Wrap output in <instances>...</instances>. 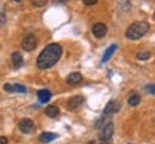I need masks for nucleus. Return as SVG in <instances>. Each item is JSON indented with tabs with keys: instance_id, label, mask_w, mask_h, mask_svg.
I'll return each instance as SVG.
<instances>
[{
	"instance_id": "obj_9",
	"label": "nucleus",
	"mask_w": 155,
	"mask_h": 144,
	"mask_svg": "<svg viewBox=\"0 0 155 144\" xmlns=\"http://www.w3.org/2000/svg\"><path fill=\"white\" fill-rule=\"evenodd\" d=\"M119 102H116V101H109L108 102V105L105 107V110H104V115H109V114H114L116 111H119Z\"/></svg>"
},
{
	"instance_id": "obj_4",
	"label": "nucleus",
	"mask_w": 155,
	"mask_h": 144,
	"mask_svg": "<svg viewBox=\"0 0 155 144\" xmlns=\"http://www.w3.org/2000/svg\"><path fill=\"white\" fill-rule=\"evenodd\" d=\"M36 45H38V39H36V36L32 35V33L26 35V36L23 38V40H22V48L25 50H28V52L33 50L35 48H36Z\"/></svg>"
},
{
	"instance_id": "obj_12",
	"label": "nucleus",
	"mask_w": 155,
	"mask_h": 144,
	"mask_svg": "<svg viewBox=\"0 0 155 144\" xmlns=\"http://www.w3.org/2000/svg\"><path fill=\"white\" fill-rule=\"evenodd\" d=\"M50 97H52V92H50L49 89H40V91H38V98H39V101H40L42 104L49 102Z\"/></svg>"
},
{
	"instance_id": "obj_3",
	"label": "nucleus",
	"mask_w": 155,
	"mask_h": 144,
	"mask_svg": "<svg viewBox=\"0 0 155 144\" xmlns=\"http://www.w3.org/2000/svg\"><path fill=\"white\" fill-rule=\"evenodd\" d=\"M112 134H114V124L112 122H106L105 125L102 127V131H101V143H109L112 139Z\"/></svg>"
},
{
	"instance_id": "obj_7",
	"label": "nucleus",
	"mask_w": 155,
	"mask_h": 144,
	"mask_svg": "<svg viewBox=\"0 0 155 144\" xmlns=\"http://www.w3.org/2000/svg\"><path fill=\"white\" fill-rule=\"evenodd\" d=\"M106 32H108V29H106V26L104 25V23H95L94 26H92V33L96 36V38H104L106 35Z\"/></svg>"
},
{
	"instance_id": "obj_10",
	"label": "nucleus",
	"mask_w": 155,
	"mask_h": 144,
	"mask_svg": "<svg viewBox=\"0 0 155 144\" xmlns=\"http://www.w3.org/2000/svg\"><path fill=\"white\" fill-rule=\"evenodd\" d=\"M116 49H118V45H116V43L111 45V46H109V48L105 50V53H104V56H102V61H101V62H102V63H106V62H108L112 58V55L115 53Z\"/></svg>"
},
{
	"instance_id": "obj_15",
	"label": "nucleus",
	"mask_w": 155,
	"mask_h": 144,
	"mask_svg": "<svg viewBox=\"0 0 155 144\" xmlns=\"http://www.w3.org/2000/svg\"><path fill=\"white\" fill-rule=\"evenodd\" d=\"M141 102V97H139L138 94H135V92H132V94L129 95V98H128V104L131 107H137Z\"/></svg>"
},
{
	"instance_id": "obj_20",
	"label": "nucleus",
	"mask_w": 155,
	"mask_h": 144,
	"mask_svg": "<svg viewBox=\"0 0 155 144\" xmlns=\"http://www.w3.org/2000/svg\"><path fill=\"white\" fill-rule=\"evenodd\" d=\"M45 5H46V2H45V0H42V2H40V0L33 2V6H36V7H39V6H45Z\"/></svg>"
},
{
	"instance_id": "obj_17",
	"label": "nucleus",
	"mask_w": 155,
	"mask_h": 144,
	"mask_svg": "<svg viewBox=\"0 0 155 144\" xmlns=\"http://www.w3.org/2000/svg\"><path fill=\"white\" fill-rule=\"evenodd\" d=\"M150 56H151V52L144 50V52H139L138 55H137V58H138L139 61H147V59H150Z\"/></svg>"
},
{
	"instance_id": "obj_11",
	"label": "nucleus",
	"mask_w": 155,
	"mask_h": 144,
	"mask_svg": "<svg viewBox=\"0 0 155 144\" xmlns=\"http://www.w3.org/2000/svg\"><path fill=\"white\" fill-rule=\"evenodd\" d=\"M56 137H58V134L45 131V133H42L40 135H39V141H40V143H43V144H48V143H50V141H53Z\"/></svg>"
},
{
	"instance_id": "obj_16",
	"label": "nucleus",
	"mask_w": 155,
	"mask_h": 144,
	"mask_svg": "<svg viewBox=\"0 0 155 144\" xmlns=\"http://www.w3.org/2000/svg\"><path fill=\"white\" fill-rule=\"evenodd\" d=\"M12 92H26V87L20 84H15L12 85Z\"/></svg>"
},
{
	"instance_id": "obj_22",
	"label": "nucleus",
	"mask_w": 155,
	"mask_h": 144,
	"mask_svg": "<svg viewBox=\"0 0 155 144\" xmlns=\"http://www.w3.org/2000/svg\"><path fill=\"white\" fill-rule=\"evenodd\" d=\"M154 16H155V13H154Z\"/></svg>"
},
{
	"instance_id": "obj_5",
	"label": "nucleus",
	"mask_w": 155,
	"mask_h": 144,
	"mask_svg": "<svg viewBox=\"0 0 155 144\" xmlns=\"http://www.w3.org/2000/svg\"><path fill=\"white\" fill-rule=\"evenodd\" d=\"M19 130L25 134H30L33 133L35 130V122L30 120V118H23L19 121Z\"/></svg>"
},
{
	"instance_id": "obj_18",
	"label": "nucleus",
	"mask_w": 155,
	"mask_h": 144,
	"mask_svg": "<svg viewBox=\"0 0 155 144\" xmlns=\"http://www.w3.org/2000/svg\"><path fill=\"white\" fill-rule=\"evenodd\" d=\"M145 89H147L150 94L155 95V84H152V85H147V87H145Z\"/></svg>"
},
{
	"instance_id": "obj_8",
	"label": "nucleus",
	"mask_w": 155,
	"mask_h": 144,
	"mask_svg": "<svg viewBox=\"0 0 155 144\" xmlns=\"http://www.w3.org/2000/svg\"><path fill=\"white\" fill-rule=\"evenodd\" d=\"M82 75L79 74V72H72V74H69L66 77V82L69 85H76V84H81L82 82Z\"/></svg>"
},
{
	"instance_id": "obj_19",
	"label": "nucleus",
	"mask_w": 155,
	"mask_h": 144,
	"mask_svg": "<svg viewBox=\"0 0 155 144\" xmlns=\"http://www.w3.org/2000/svg\"><path fill=\"white\" fill-rule=\"evenodd\" d=\"M96 2L98 0H83V3L86 6H92V5H96Z\"/></svg>"
},
{
	"instance_id": "obj_21",
	"label": "nucleus",
	"mask_w": 155,
	"mask_h": 144,
	"mask_svg": "<svg viewBox=\"0 0 155 144\" xmlns=\"http://www.w3.org/2000/svg\"><path fill=\"white\" fill-rule=\"evenodd\" d=\"M0 144H7V139L6 137H0Z\"/></svg>"
},
{
	"instance_id": "obj_1",
	"label": "nucleus",
	"mask_w": 155,
	"mask_h": 144,
	"mask_svg": "<svg viewBox=\"0 0 155 144\" xmlns=\"http://www.w3.org/2000/svg\"><path fill=\"white\" fill-rule=\"evenodd\" d=\"M62 46L59 43H50L45 48L40 55L38 56V61H36V65H38L39 69H49L53 65H56V62L61 59L62 56Z\"/></svg>"
},
{
	"instance_id": "obj_2",
	"label": "nucleus",
	"mask_w": 155,
	"mask_h": 144,
	"mask_svg": "<svg viewBox=\"0 0 155 144\" xmlns=\"http://www.w3.org/2000/svg\"><path fill=\"white\" fill-rule=\"evenodd\" d=\"M150 30V23L147 22H135L132 23L125 32V36L131 40H137V39L142 38L147 32Z\"/></svg>"
},
{
	"instance_id": "obj_14",
	"label": "nucleus",
	"mask_w": 155,
	"mask_h": 144,
	"mask_svg": "<svg viewBox=\"0 0 155 144\" xmlns=\"http://www.w3.org/2000/svg\"><path fill=\"white\" fill-rule=\"evenodd\" d=\"M45 114L48 117H50V118H56V117L59 115V108L56 105H49L45 108Z\"/></svg>"
},
{
	"instance_id": "obj_6",
	"label": "nucleus",
	"mask_w": 155,
	"mask_h": 144,
	"mask_svg": "<svg viewBox=\"0 0 155 144\" xmlns=\"http://www.w3.org/2000/svg\"><path fill=\"white\" fill-rule=\"evenodd\" d=\"M83 102H85V97L82 95H76V97H72V98H69L68 101V108L69 110H78L81 105H83Z\"/></svg>"
},
{
	"instance_id": "obj_13",
	"label": "nucleus",
	"mask_w": 155,
	"mask_h": 144,
	"mask_svg": "<svg viewBox=\"0 0 155 144\" xmlns=\"http://www.w3.org/2000/svg\"><path fill=\"white\" fill-rule=\"evenodd\" d=\"M12 63H13V67L15 68H20L23 65V56L20 52H13L12 53Z\"/></svg>"
}]
</instances>
